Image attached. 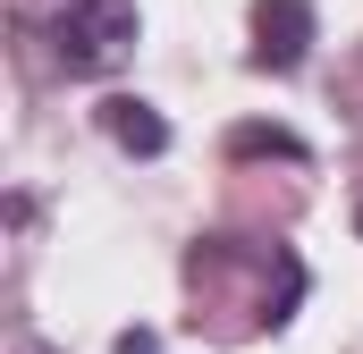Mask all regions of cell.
<instances>
[{"label": "cell", "mask_w": 363, "mask_h": 354, "mask_svg": "<svg viewBox=\"0 0 363 354\" xmlns=\"http://www.w3.org/2000/svg\"><path fill=\"white\" fill-rule=\"evenodd\" d=\"M43 34H51L60 76H110L135 51V0H60L43 17Z\"/></svg>", "instance_id": "obj_1"}, {"label": "cell", "mask_w": 363, "mask_h": 354, "mask_svg": "<svg viewBox=\"0 0 363 354\" xmlns=\"http://www.w3.org/2000/svg\"><path fill=\"white\" fill-rule=\"evenodd\" d=\"M304 51H313V0H254V68H304Z\"/></svg>", "instance_id": "obj_2"}, {"label": "cell", "mask_w": 363, "mask_h": 354, "mask_svg": "<svg viewBox=\"0 0 363 354\" xmlns=\"http://www.w3.org/2000/svg\"><path fill=\"white\" fill-rule=\"evenodd\" d=\"M101 127H110V144L118 152H169V127H161V110L152 101H101Z\"/></svg>", "instance_id": "obj_3"}, {"label": "cell", "mask_w": 363, "mask_h": 354, "mask_svg": "<svg viewBox=\"0 0 363 354\" xmlns=\"http://www.w3.org/2000/svg\"><path fill=\"white\" fill-rule=\"evenodd\" d=\"M237 152H279V161H296V135H279V127H237Z\"/></svg>", "instance_id": "obj_4"}, {"label": "cell", "mask_w": 363, "mask_h": 354, "mask_svg": "<svg viewBox=\"0 0 363 354\" xmlns=\"http://www.w3.org/2000/svg\"><path fill=\"white\" fill-rule=\"evenodd\" d=\"M118 354H152V329H127V338H118Z\"/></svg>", "instance_id": "obj_5"}]
</instances>
